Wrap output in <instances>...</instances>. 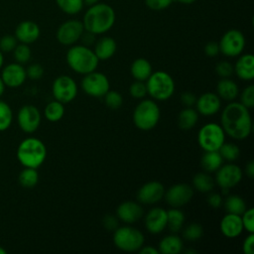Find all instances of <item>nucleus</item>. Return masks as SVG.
<instances>
[{
  "label": "nucleus",
  "mask_w": 254,
  "mask_h": 254,
  "mask_svg": "<svg viewBox=\"0 0 254 254\" xmlns=\"http://www.w3.org/2000/svg\"><path fill=\"white\" fill-rule=\"evenodd\" d=\"M220 123L224 133L236 140L247 138L252 130L250 112L240 102H230L224 107Z\"/></svg>",
  "instance_id": "obj_1"
},
{
  "label": "nucleus",
  "mask_w": 254,
  "mask_h": 254,
  "mask_svg": "<svg viewBox=\"0 0 254 254\" xmlns=\"http://www.w3.org/2000/svg\"><path fill=\"white\" fill-rule=\"evenodd\" d=\"M115 19V11L110 5L97 2L88 6L81 22L85 31L94 35H101L113 27Z\"/></svg>",
  "instance_id": "obj_2"
},
{
  "label": "nucleus",
  "mask_w": 254,
  "mask_h": 254,
  "mask_svg": "<svg viewBox=\"0 0 254 254\" xmlns=\"http://www.w3.org/2000/svg\"><path fill=\"white\" fill-rule=\"evenodd\" d=\"M47 148L43 141L35 137L24 139L17 148V159L27 168L38 169L46 160Z\"/></svg>",
  "instance_id": "obj_3"
},
{
  "label": "nucleus",
  "mask_w": 254,
  "mask_h": 254,
  "mask_svg": "<svg viewBox=\"0 0 254 254\" xmlns=\"http://www.w3.org/2000/svg\"><path fill=\"white\" fill-rule=\"evenodd\" d=\"M66 63L73 71L79 74H86L97 68L99 60L88 47L76 45L68 49L66 53Z\"/></svg>",
  "instance_id": "obj_4"
},
{
  "label": "nucleus",
  "mask_w": 254,
  "mask_h": 254,
  "mask_svg": "<svg viewBox=\"0 0 254 254\" xmlns=\"http://www.w3.org/2000/svg\"><path fill=\"white\" fill-rule=\"evenodd\" d=\"M147 93L154 99L164 101L169 99L175 92L173 77L164 70L152 72L146 80Z\"/></svg>",
  "instance_id": "obj_5"
},
{
  "label": "nucleus",
  "mask_w": 254,
  "mask_h": 254,
  "mask_svg": "<svg viewBox=\"0 0 254 254\" xmlns=\"http://www.w3.org/2000/svg\"><path fill=\"white\" fill-rule=\"evenodd\" d=\"M160 116L159 105L154 100L144 99L134 109L133 122L138 129L149 131L158 124Z\"/></svg>",
  "instance_id": "obj_6"
},
{
  "label": "nucleus",
  "mask_w": 254,
  "mask_h": 254,
  "mask_svg": "<svg viewBox=\"0 0 254 254\" xmlns=\"http://www.w3.org/2000/svg\"><path fill=\"white\" fill-rule=\"evenodd\" d=\"M114 245L124 252H135L144 245L143 233L130 225L118 226L113 234Z\"/></svg>",
  "instance_id": "obj_7"
},
{
  "label": "nucleus",
  "mask_w": 254,
  "mask_h": 254,
  "mask_svg": "<svg viewBox=\"0 0 254 254\" xmlns=\"http://www.w3.org/2000/svg\"><path fill=\"white\" fill-rule=\"evenodd\" d=\"M225 133L221 125L217 123H206L198 131L197 142L204 151H218L224 143Z\"/></svg>",
  "instance_id": "obj_8"
},
{
  "label": "nucleus",
  "mask_w": 254,
  "mask_h": 254,
  "mask_svg": "<svg viewBox=\"0 0 254 254\" xmlns=\"http://www.w3.org/2000/svg\"><path fill=\"white\" fill-rule=\"evenodd\" d=\"M109 87L110 83L107 76L95 70L84 74L81 80L82 90L91 97H103Z\"/></svg>",
  "instance_id": "obj_9"
},
{
  "label": "nucleus",
  "mask_w": 254,
  "mask_h": 254,
  "mask_svg": "<svg viewBox=\"0 0 254 254\" xmlns=\"http://www.w3.org/2000/svg\"><path fill=\"white\" fill-rule=\"evenodd\" d=\"M218 45L219 51L222 55L234 58L243 52L245 47V38L239 30L231 29L223 34Z\"/></svg>",
  "instance_id": "obj_10"
},
{
  "label": "nucleus",
  "mask_w": 254,
  "mask_h": 254,
  "mask_svg": "<svg viewBox=\"0 0 254 254\" xmlns=\"http://www.w3.org/2000/svg\"><path fill=\"white\" fill-rule=\"evenodd\" d=\"M52 92L56 100L63 104L69 103L76 97L77 84L72 77L68 75H60L53 82Z\"/></svg>",
  "instance_id": "obj_11"
},
{
  "label": "nucleus",
  "mask_w": 254,
  "mask_h": 254,
  "mask_svg": "<svg viewBox=\"0 0 254 254\" xmlns=\"http://www.w3.org/2000/svg\"><path fill=\"white\" fill-rule=\"evenodd\" d=\"M84 32L83 24L78 20H67L64 22L57 31V40L64 46H72Z\"/></svg>",
  "instance_id": "obj_12"
},
{
  "label": "nucleus",
  "mask_w": 254,
  "mask_h": 254,
  "mask_svg": "<svg viewBox=\"0 0 254 254\" xmlns=\"http://www.w3.org/2000/svg\"><path fill=\"white\" fill-rule=\"evenodd\" d=\"M41 113L34 105L22 106L17 114L18 125L25 133H34L41 124Z\"/></svg>",
  "instance_id": "obj_13"
},
{
  "label": "nucleus",
  "mask_w": 254,
  "mask_h": 254,
  "mask_svg": "<svg viewBox=\"0 0 254 254\" xmlns=\"http://www.w3.org/2000/svg\"><path fill=\"white\" fill-rule=\"evenodd\" d=\"M242 179L241 169L230 162V164L221 166L215 175V182L221 190H229L237 186Z\"/></svg>",
  "instance_id": "obj_14"
},
{
  "label": "nucleus",
  "mask_w": 254,
  "mask_h": 254,
  "mask_svg": "<svg viewBox=\"0 0 254 254\" xmlns=\"http://www.w3.org/2000/svg\"><path fill=\"white\" fill-rule=\"evenodd\" d=\"M193 195V189L188 184H176L164 194L166 202L172 207H181L187 204Z\"/></svg>",
  "instance_id": "obj_15"
},
{
  "label": "nucleus",
  "mask_w": 254,
  "mask_h": 254,
  "mask_svg": "<svg viewBox=\"0 0 254 254\" xmlns=\"http://www.w3.org/2000/svg\"><path fill=\"white\" fill-rule=\"evenodd\" d=\"M0 76L5 86L17 88L25 82L27 78V73L25 67L21 64L14 63L5 65L2 69Z\"/></svg>",
  "instance_id": "obj_16"
},
{
  "label": "nucleus",
  "mask_w": 254,
  "mask_h": 254,
  "mask_svg": "<svg viewBox=\"0 0 254 254\" xmlns=\"http://www.w3.org/2000/svg\"><path fill=\"white\" fill-rule=\"evenodd\" d=\"M165 194L164 186L157 181H152L144 184L137 192L139 202L144 204H153L160 201Z\"/></svg>",
  "instance_id": "obj_17"
},
{
  "label": "nucleus",
  "mask_w": 254,
  "mask_h": 254,
  "mask_svg": "<svg viewBox=\"0 0 254 254\" xmlns=\"http://www.w3.org/2000/svg\"><path fill=\"white\" fill-rule=\"evenodd\" d=\"M144 213V209L138 202L132 200L123 201L116 208V216L119 220L131 224L139 220Z\"/></svg>",
  "instance_id": "obj_18"
},
{
  "label": "nucleus",
  "mask_w": 254,
  "mask_h": 254,
  "mask_svg": "<svg viewBox=\"0 0 254 254\" xmlns=\"http://www.w3.org/2000/svg\"><path fill=\"white\" fill-rule=\"evenodd\" d=\"M146 229L153 234L161 233L167 227V210L154 207L145 216Z\"/></svg>",
  "instance_id": "obj_19"
},
{
  "label": "nucleus",
  "mask_w": 254,
  "mask_h": 254,
  "mask_svg": "<svg viewBox=\"0 0 254 254\" xmlns=\"http://www.w3.org/2000/svg\"><path fill=\"white\" fill-rule=\"evenodd\" d=\"M196 111L204 116H211L217 113L221 107L220 97L213 92L201 94L195 101Z\"/></svg>",
  "instance_id": "obj_20"
},
{
  "label": "nucleus",
  "mask_w": 254,
  "mask_h": 254,
  "mask_svg": "<svg viewBox=\"0 0 254 254\" xmlns=\"http://www.w3.org/2000/svg\"><path fill=\"white\" fill-rule=\"evenodd\" d=\"M40 28L38 24L33 21H23L21 22L16 30H15V37L16 39L23 44H32L36 42L40 37Z\"/></svg>",
  "instance_id": "obj_21"
},
{
  "label": "nucleus",
  "mask_w": 254,
  "mask_h": 254,
  "mask_svg": "<svg viewBox=\"0 0 254 254\" xmlns=\"http://www.w3.org/2000/svg\"><path fill=\"white\" fill-rule=\"evenodd\" d=\"M221 233L228 238H235L239 236L243 231V224L241 220V215L227 213L225 214L219 224Z\"/></svg>",
  "instance_id": "obj_22"
},
{
  "label": "nucleus",
  "mask_w": 254,
  "mask_h": 254,
  "mask_svg": "<svg viewBox=\"0 0 254 254\" xmlns=\"http://www.w3.org/2000/svg\"><path fill=\"white\" fill-rule=\"evenodd\" d=\"M233 71L242 80L254 78V56L252 54L242 55L233 66Z\"/></svg>",
  "instance_id": "obj_23"
},
{
  "label": "nucleus",
  "mask_w": 254,
  "mask_h": 254,
  "mask_svg": "<svg viewBox=\"0 0 254 254\" xmlns=\"http://www.w3.org/2000/svg\"><path fill=\"white\" fill-rule=\"evenodd\" d=\"M117 44L111 37H102L95 42L94 54L99 61H106L112 58L116 52Z\"/></svg>",
  "instance_id": "obj_24"
},
{
  "label": "nucleus",
  "mask_w": 254,
  "mask_h": 254,
  "mask_svg": "<svg viewBox=\"0 0 254 254\" xmlns=\"http://www.w3.org/2000/svg\"><path fill=\"white\" fill-rule=\"evenodd\" d=\"M183 240L176 234L165 236L159 243V252L162 254H179L183 251Z\"/></svg>",
  "instance_id": "obj_25"
},
{
  "label": "nucleus",
  "mask_w": 254,
  "mask_h": 254,
  "mask_svg": "<svg viewBox=\"0 0 254 254\" xmlns=\"http://www.w3.org/2000/svg\"><path fill=\"white\" fill-rule=\"evenodd\" d=\"M130 72L136 80L146 81L153 72L151 63L143 58L136 59L131 64Z\"/></svg>",
  "instance_id": "obj_26"
},
{
  "label": "nucleus",
  "mask_w": 254,
  "mask_h": 254,
  "mask_svg": "<svg viewBox=\"0 0 254 254\" xmlns=\"http://www.w3.org/2000/svg\"><path fill=\"white\" fill-rule=\"evenodd\" d=\"M217 95L220 97V99H224L226 101H232L235 99L239 93L238 85L231 79L227 78H221L216 86Z\"/></svg>",
  "instance_id": "obj_27"
},
{
  "label": "nucleus",
  "mask_w": 254,
  "mask_h": 254,
  "mask_svg": "<svg viewBox=\"0 0 254 254\" xmlns=\"http://www.w3.org/2000/svg\"><path fill=\"white\" fill-rule=\"evenodd\" d=\"M223 163V159L218 151H205L201 157L200 164L206 173L216 172Z\"/></svg>",
  "instance_id": "obj_28"
},
{
  "label": "nucleus",
  "mask_w": 254,
  "mask_h": 254,
  "mask_svg": "<svg viewBox=\"0 0 254 254\" xmlns=\"http://www.w3.org/2000/svg\"><path fill=\"white\" fill-rule=\"evenodd\" d=\"M198 120V113L191 107L183 109L178 116V125L183 130L192 129Z\"/></svg>",
  "instance_id": "obj_29"
},
{
  "label": "nucleus",
  "mask_w": 254,
  "mask_h": 254,
  "mask_svg": "<svg viewBox=\"0 0 254 254\" xmlns=\"http://www.w3.org/2000/svg\"><path fill=\"white\" fill-rule=\"evenodd\" d=\"M185 222V214L179 207H172L167 211V226L173 233L179 232Z\"/></svg>",
  "instance_id": "obj_30"
},
{
  "label": "nucleus",
  "mask_w": 254,
  "mask_h": 254,
  "mask_svg": "<svg viewBox=\"0 0 254 254\" xmlns=\"http://www.w3.org/2000/svg\"><path fill=\"white\" fill-rule=\"evenodd\" d=\"M192 186L199 192H209L214 188V180L207 173H197L192 179Z\"/></svg>",
  "instance_id": "obj_31"
},
{
  "label": "nucleus",
  "mask_w": 254,
  "mask_h": 254,
  "mask_svg": "<svg viewBox=\"0 0 254 254\" xmlns=\"http://www.w3.org/2000/svg\"><path fill=\"white\" fill-rule=\"evenodd\" d=\"M45 117L50 122H58L64 115V106L62 102L54 100L49 102L44 110Z\"/></svg>",
  "instance_id": "obj_32"
},
{
  "label": "nucleus",
  "mask_w": 254,
  "mask_h": 254,
  "mask_svg": "<svg viewBox=\"0 0 254 254\" xmlns=\"http://www.w3.org/2000/svg\"><path fill=\"white\" fill-rule=\"evenodd\" d=\"M224 208L227 213L241 215L246 210V203L241 196L230 194L224 200Z\"/></svg>",
  "instance_id": "obj_33"
},
{
  "label": "nucleus",
  "mask_w": 254,
  "mask_h": 254,
  "mask_svg": "<svg viewBox=\"0 0 254 254\" xmlns=\"http://www.w3.org/2000/svg\"><path fill=\"white\" fill-rule=\"evenodd\" d=\"M18 181L19 184L24 188H34L39 182V174L37 172V169L25 167L19 174Z\"/></svg>",
  "instance_id": "obj_34"
},
{
  "label": "nucleus",
  "mask_w": 254,
  "mask_h": 254,
  "mask_svg": "<svg viewBox=\"0 0 254 254\" xmlns=\"http://www.w3.org/2000/svg\"><path fill=\"white\" fill-rule=\"evenodd\" d=\"M59 8L67 15H75L83 8V0H56Z\"/></svg>",
  "instance_id": "obj_35"
},
{
  "label": "nucleus",
  "mask_w": 254,
  "mask_h": 254,
  "mask_svg": "<svg viewBox=\"0 0 254 254\" xmlns=\"http://www.w3.org/2000/svg\"><path fill=\"white\" fill-rule=\"evenodd\" d=\"M13 121V112L10 105L0 100V132L7 130Z\"/></svg>",
  "instance_id": "obj_36"
},
{
  "label": "nucleus",
  "mask_w": 254,
  "mask_h": 254,
  "mask_svg": "<svg viewBox=\"0 0 254 254\" xmlns=\"http://www.w3.org/2000/svg\"><path fill=\"white\" fill-rule=\"evenodd\" d=\"M223 160L228 162H234L240 155V149L233 143H223L218 150Z\"/></svg>",
  "instance_id": "obj_37"
},
{
  "label": "nucleus",
  "mask_w": 254,
  "mask_h": 254,
  "mask_svg": "<svg viewBox=\"0 0 254 254\" xmlns=\"http://www.w3.org/2000/svg\"><path fill=\"white\" fill-rule=\"evenodd\" d=\"M203 234L202 226L199 223L192 222L189 224L183 231V236L189 241H196L201 238Z\"/></svg>",
  "instance_id": "obj_38"
},
{
  "label": "nucleus",
  "mask_w": 254,
  "mask_h": 254,
  "mask_svg": "<svg viewBox=\"0 0 254 254\" xmlns=\"http://www.w3.org/2000/svg\"><path fill=\"white\" fill-rule=\"evenodd\" d=\"M13 52H14V58L18 64H26L31 59L32 52L27 44L21 43L17 45Z\"/></svg>",
  "instance_id": "obj_39"
},
{
  "label": "nucleus",
  "mask_w": 254,
  "mask_h": 254,
  "mask_svg": "<svg viewBox=\"0 0 254 254\" xmlns=\"http://www.w3.org/2000/svg\"><path fill=\"white\" fill-rule=\"evenodd\" d=\"M104 102L110 109H118L123 104V97L121 93L115 90H108L104 94Z\"/></svg>",
  "instance_id": "obj_40"
},
{
  "label": "nucleus",
  "mask_w": 254,
  "mask_h": 254,
  "mask_svg": "<svg viewBox=\"0 0 254 254\" xmlns=\"http://www.w3.org/2000/svg\"><path fill=\"white\" fill-rule=\"evenodd\" d=\"M240 103L243 104L248 109L254 106V85L253 84H250L243 89L240 95Z\"/></svg>",
  "instance_id": "obj_41"
},
{
  "label": "nucleus",
  "mask_w": 254,
  "mask_h": 254,
  "mask_svg": "<svg viewBox=\"0 0 254 254\" xmlns=\"http://www.w3.org/2000/svg\"><path fill=\"white\" fill-rule=\"evenodd\" d=\"M129 92H130V95L134 98L140 99V98L145 97L147 94L146 83H144V81H140V80L134 81L129 87Z\"/></svg>",
  "instance_id": "obj_42"
},
{
  "label": "nucleus",
  "mask_w": 254,
  "mask_h": 254,
  "mask_svg": "<svg viewBox=\"0 0 254 254\" xmlns=\"http://www.w3.org/2000/svg\"><path fill=\"white\" fill-rule=\"evenodd\" d=\"M241 220L243 228L249 233H254V209L252 207L246 208V210L241 214Z\"/></svg>",
  "instance_id": "obj_43"
},
{
  "label": "nucleus",
  "mask_w": 254,
  "mask_h": 254,
  "mask_svg": "<svg viewBox=\"0 0 254 254\" xmlns=\"http://www.w3.org/2000/svg\"><path fill=\"white\" fill-rule=\"evenodd\" d=\"M18 40L15 36L5 35L0 39V51L2 53H10L16 48Z\"/></svg>",
  "instance_id": "obj_44"
},
{
  "label": "nucleus",
  "mask_w": 254,
  "mask_h": 254,
  "mask_svg": "<svg viewBox=\"0 0 254 254\" xmlns=\"http://www.w3.org/2000/svg\"><path fill=\"white\" fill-rule=\"evenodd\" d=\"M215 71L218 76L221 78H227L232 75L233 71V65L227 62V61H221L219 62L215 66Z\"/></svg>",
  "instance_id": "obj_45"
},
{
  "label": "nucleus",
  "mask_w": 254,
  "mask_h": 254,
  "mask_svg": "<svg viewBox=\"0 0 254 254\" xmlns=\"http://www.w3.org/2000/svg\"><path fill=\"white\" fill-rule=\"evenodd\" d=\"M174 0H145L146 6L153 11H162L171 6Z\"/></svg>",
  "instance_id": "obj_46"
},
{
  "label": "nucleus",
  "mask_w": 254,
  "mask_h": 254,
  "mask_svg": "<svg viewBox=\"0 0 254 254\" xmlns=\"http://www.w3.org/2000/svg\"><path fill=\"white\" fill-rule=\"evenodd\" d=\"M26 73H27V77L33 80H37L43 76L44 68L39 64H33L28 66V68L26 69Z\"/></svg>",
  "instance_id": "obj_47"
},
{
  "label": "nucleus",
  "mask_w": 254,
  "mask_h": 254,
  "mask_svg": "<svg viewBox=\"0 0 254 254\" xmlns=\"http://www.w3.org/2000/svg\"><path fill=\"white\" fill-rule=\"evenodd\" d=\"M118 222V217L111 214H106L102 218V225L108 231H114L119 226Z\"/></svg>",
  "instance_id": "obj_48"
},
{
  "label": "nucleus",
  "mask_w": 254,
  "mask_h": 254,
  "mask_svg": "<svg viewBox=\"0 0 254 254\" xmlns=\"http://www.w3.org/2000/svg\"><path fill=\"white\" fill-rule=\"evenodd\" d=\"M254 233H249V235L244 239L242 243V251L244 254L254 253Z\"/></svg>",
  "instance_id": "obj_49"
},
{
  "label": "nucleus",
  "mask_w": 254,
  "mask_h": 254,
  "mask_svg": "<svg viewBox=\"0 0 254 254\" xmlns=\"http://www.w3.org/2000/svg\"><path fill=\"white\" fill-rule=\"evenodd\" d=\"M204 54L210 58L216 57L220 51H219V45L216 42H208L205 46H204Z\"/></svg>",
  "instance_id": "obj_50"
},
{
  "label": "nucleus",
  "mask_w": 254,
  "mask_h": 254,
  "mask_svg": "<svg viewBox=\"0 0 254 254\" xmlns=\"http://www.w3.org/2000/svg\"><path fill=\"white\" fill-rule=\"evenodd\" d=\"M181 101H182V103H183L185 106H187V107H191L192 105L195 104L196 96H195V94H193L192 92L186 91V92L182 93V95H181Z\"/></svg>",
  "instance_id": "obj_51"
},
{
  "label": "nucleus",
  "mask_w": 254,
  "mask_h": 254,
  "mask_svg": "<svg viewBox=\"0 0 254 254\" xmlns=\"http://www.w3.org/2000/svg\"><path fill=\"white\" fill-rule=\"evenodd\" d=\"M223 200H222V196L219 193L216 192H212L208 195L207 197V203L209 204V206H211L212 208H219L222 204Z\"/></svg>",
  "instance_id": "obj_52"
},
{
  "label": "nucleus",
  "mask_w": 254,
  "mask_h": 254,
  "mask_svg": "<svg viewBox=\"0 0 254 254\" xmlns=\"http://www.w3.org/2000/svg\"><path fill=\"white\" fill-rule=\"evenodd\" d=\"M95 36H96V35H94V34H92V33L87 32V31L84 30V32L82 33L80 39H81L83 45L86 46V47H88V46H90V45H92V44L95 43Z\"/></svg>",
  "instance_id": "obj_53"
},
{
  "label": "nucleus",
  "mask_w": 254,
  "mask_h": 254,
  "mask_svg": "<svg viewBox=\"0 0 254 254\" xmlns=\"http://www.w3.org/2000/svg\"><path fill=\"white\" fill-rule=\"evenodd\" d=\"M140 254H159V250L153 246H142L139 249Z\"/></svg>",
  "instance_id": "obj_54"
},
{
  "label": "nucleus",
  "mask_w": 254,
  "mask_h": 254,
  "mask_svg": "<svg viewBox=\"0 0 254 254\" xmlns=\"http://www.w3.org/2000/svg\"><path fill=\"white\" fill-rule=\"evenodd\" d=\"M245 173H246V175L250 179L254 178V162L253 161H249L246 164V166H245Z\"/></svg>",
  "instance_id": "obj_55"
},
{
  "label": "nucleus",
  "mask_w": 254,
  "mask_h": 254,
  "mask_svg": "<svg viewBox=\"0 0 254 254\" xmlns=\"http://www.w3.org/2000/svg\"><path fill=\"white\" fill-rule=\"evenodd\" d=\"M174 1H177L181 4H185V5H189V4H192L193 2H195L196 0H174Z\"/></svg>",
  "instance_id": "obj_56"
},
{
  "label": "nucleus",
  "mask_w": 254,
  "mask_h": 254,
  "mask_svg": "<svg viewBox=\"0 0 254 254\" xmlns=\"http://www.w3.org/2000/svg\"><path fill=\"white\" fill-rule=\"evenodd\" d=\"M97 2H99V0H83V4L87 6H91Z\"/></svg>",
  "instance_id": "obj_57"
},
{
  "label": "nucleus",
  "mask_w": 254,
  "mask_h": 254,
  "mask_svg": "<svg viewBox=\"0 0 254 254\" xmlns=\"http://www.w3.org/2000/svg\"><path fill=\"white\" fill-rule=\"evenodd\" d=\"M4 90H5V84H4V82H3V80H2V78L0 76V97L4 93Z\"/></svg>",
  "instance_id": "obj_58"
},
{
  "label": "nucleus",
  "mask_w": 254,
  "mask_h": 254,
  "mask_svg": "<svg viewBox=\"0 0 254 254\" xmlns=\"http://www.w3.org/2000/svg\"><path fill=\"white\" fill-rule=\"evenodd\" d=\"M3 64H4V57H3V53L0 51V68L2 67Z\"/></svg>",
  "instance_id": "obj_59"
},
{
  "label": "nucleus",
  "mask_w": 254,
  "mask_h": 254,
  "mask_svg": "<svg viewBox=\"0 0 254 254\" xmlns=\"http://www.w3.org/2000/svg\"><path fill=\"white\" fill-rule=\"evenodd\" d=\"M6 253H7V251L2 246H0V254H6Z\"/></svg>",
  "instance_id": "obj_60"
},
{
  "label": "nucleus",
  "mask_w": 254,
  "mask_h": 254,
  "mask_svg": "<svg viewBox=\"0 0 254 254\" xmlns=\"http://www.w3.org/2000/svg\"><path fill=\"white\" fill-rule=\"evenodd\" d=\"M186 253H187V254H189V253H195V251H194V250H190V249H189V250H187V251H186Z\"/></svg>",
  "instance_id": "obj_61"
}]
</instances>
